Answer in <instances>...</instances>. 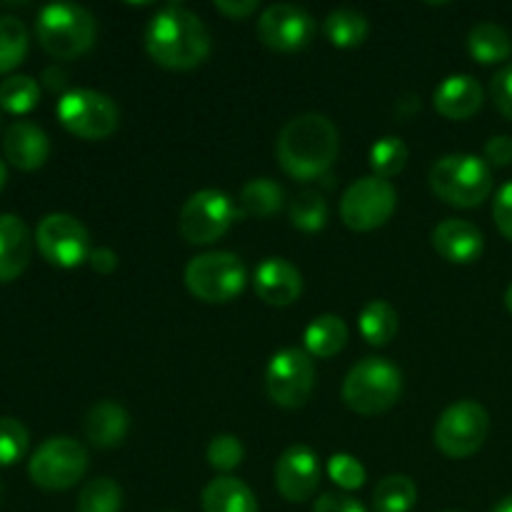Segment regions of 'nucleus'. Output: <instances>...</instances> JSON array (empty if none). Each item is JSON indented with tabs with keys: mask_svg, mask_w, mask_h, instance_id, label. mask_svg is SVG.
Instances as JSON below:
<instances>
[{
	"mask_svg": "<svg viewBox=\"0 0 512 512\" xmlns=\"http://www.w3.org/2000/svg\"><path fill=\"white\" fill-rule=\"evenodd\" d=\"M243 445L235 435H215L208 445V463L220 473H230L243 463Z\"/></svg>",
	"mask_w": 512,
	"mask_h": 512,
	"instance_id": "nucleus-35",
	"label": "nucleus"
},
{
	"mask_svg": "<svg viewBox=\"0 0 512 512\" xmlns=\"http://www.w3.org/2000/svg\"><path fill=\"white\" fill-rule=\"evenodd\" d=\"M275 153L290 178L313 180L338 158V128L320 113L295 115L280 130Z\"/></svg>",
	"mask_w": 512,
	"mask_h": 512,
	"instance_id": "nucleus-2",
	"label": "nucleus"
},
{
	"mask_svg": "<svg viewBox=\"0 0 512 512\" xmlns=\"http://www.w3.org/2000/svg\"><path fill=\"white\" fill-rule=\"evenodd\" d=\"M505 305H508L510 315H512V285L508 288V293H505Z\"/></svg>",
	"mask_w": 512,
	"mask_h": 512,
	"instance_id": "nucleus-45",
	"label": "nucleus"
},
{
	"mask_svg": "<svg viewBox=\"0 0 512 512\" xmlns=\"http://www.w3.org/2000/svg\"><path fill=\"white\" fill-rule=\"evenodd\" d=\"M395 205H398V193L390 180L370 175L345 190L340 200V218L350 230L368 233L388 223L390 215L395 213Z\"/></svg>",
	"mask_w": 512,
	"mask_h": 512,
	"instance_id": "nucleus-11",
	"label": "nucleus"
},
{
	"mask_svg": "<svg viewBox=\"0 0 512 512\" xmlns=\"http://www.w3.org/2000/svg\"><path fill=\"white\" fill-rule=\"evenodd\" d=\"M320 483L318 455L305 445H293L275 465V488L288 503H305L313 498Z\"/></svg>",
	"mask_w": 512,
	"mask_h": 512,
	"instance_id": "nucleus-15",
	"label": "nucleus"
},
{
	"mask_svg": "<svg viewBox=\"0 0 512 512\" xmlns=\"http://www.w3.org/2000/svg\"><path fill=\"white\" fill-rule=\"evenodd\" d=\"M490 95L495 100V108L512 120V63L495 73L493 83H490Z\"/></svg>",
	"mask_w": 512,
	"mask_h": 512,
	"instance_id": "nucleus-37",
	"label": "nucleus"
},
{
	"mask_svg": "<svg viewBox=\"0 0 512 512\" xmlns=\"http://www.w3.org/2000/svg\"><path fill=\"white\" fill-rule=\"evenodd\" d=\"M3 148L10 163L15 168L35 170L48 160L50 140L43 128H38L30 120H15L8 125L3 135Z\"/></svg>",
	"mask_w": 512,
	"mask_h": 512,
	"instance_id": "nucleus-18",
	"label": "nucleus"
},
{
	"mask_svg": "<svg viewBox=\"0 0 512 512\" xmlns=\"http://www.w3.org/2000/svg\"><path fill=\"white\" fill-rule=\"evenodd\" d=\"M290 220H293L295 228L305 230V233L323 230L328 223V203L315 190H303L290 203Z\"/></svg>",
	"mask_w": 512,
	"mask_h": 512,
	"instance_id": "nucleus-31",
	"label": "nucleus"
},
{
	"mask_svg": "<svg viewBox=\"0 0 512 512\" xmlns=\"http://www.w3.org/2000/svg\"><path fill=\"white\" fill-rule=\"evenodd\" d=\"M328 473L343 490H358L365 485V468L353 455H333L328 463Z\"/></svg>",
	"mask_w": 512,
	"mask_h": 512,
	"instance_id": "nucleus-36",
	"label": "nucleus"
},
{
	"mask_svg": "<svg viewBox=\"0 0 512 512\" xmlns=\"http://www.w3.org/2000/svg\"><path fill=\"white\" fill-rule=\"evenodd\" d=\"M128 425L130 418L123 405L113 403V400H100L85 418V435L98 448H115L128 435Z\"/></svg>",
	"mask_w": 512,
	"mask_h": 512,
	"instance_id": "nucleus-21",
	"label": "nucleus"
},
{
	"mask_svg": "<svg viewBox=\"0 0 512 512\" xmlns=\"http://www.w3.org/2000/svg\"><path fill=\"white\" fill-rule=\"evenodd\" d=\"M240 218H243V213H240V208L228 193L205 188L185 200L183 210H180L178 228L188 243L208 245L223 238L233 228L235 220Z\"/></svg>",
	"mask_w": 512,
	"mask_h": 512,
	"instance_id": "nucleus-7",
	"label": "nucleus"
},
{
	"mask_svg": "<svg viewBox=\"0 0 512 512\" xmlns=\"http://www.w3.org/2000/svg\"><path fill=\"white\" fill-rule=\"evenodd\" d=\"M283 188L270 178H255L240 190V213L253 218H270L283 205Z\"/></svg>",
	"mask_w": 512,
	"mask_h": 512,
	"instance_id": "nucleus-25",
	"label": "nucleus"
},
{
	"mask_svg": "<svg viewBox=\"0 0 512 512\" xmlns=\"http://www.w3.org/2000/svg\"><path fill=\"white\" fill-rule=\"evenodd\" d=\"M43 80L50 85V88H63V85H65V73L53 65V68H45L43 70Z\"/></svg>",
	"mask_w": 512,
	"mask_h": 512,
	"instance_id": "nucleus-43",
	"label": "nucleus"
},
{
	"mask_svg": "<svg viewBox=\"0 0 512 512\" xmlns=\"http://www.w3.org/2000/svg\"><path fill=\"white\" fill-rule=\"evenodd\" d=\"M348 343V325L340 315H320L305 330V350L315 358H333Z\"/></svg>",
	"mask_w": 512,
	"mask_h": 512,
	"instance_id": "nucleus-23",
	"label": "nucleus"
},
{
	"mask_svg": "<svg viewBox=\"0 0 512 512\" xmlns=\"http://www.w3.org/2000/svg\"><path fill=\"white\" fill-rule=\"evenodd\" d=\"M360 333L370 345H388L398 333V313L388 300H370L360 313Z\"/></svg>",
	"mask_w": 512,
	"mask_h": 512,
	"instance_id": "nucleus-27",
	"label": "nucleus"
},
{
	"mask_svg": "<svg viewBox=\"0 0 512 512\" xmlns=\"http://www.w3.org/2000/svg\"><path fill=\"white\" fill-rule=\"evenodd\" d=\"M30 260L28 225L15 213H0V280L18 278Z\"/></svg>",
	"mask_w": 512,
	"mask_h": 512,
	"instance_id": "nucleus-20",
	"label": "nucleus"
},
{
	"mask_svg": "<svg viewBox=\"0 0 512 512\" xmlns=\"http://www.w3.org/2000/svg\"><path fill=\"white\" fill-rule=\"evenodd\" d=\"M493 512H512V495H510V498L500 500V503L493 508Z\"/></svg>",
	"mask_w": 512,
	"mask_h": 512,
	"instance_id": "nucleus-44",
	"label": "nucleus"
},
{
	"mask_svg": "<svg viewBox=\"0 0 512 512\" xmlns=\"http://www.w3.org/2000/svg\"><path fill=\"white\" fill-rule=\"evenodd\" d=\"M468 50L478 63L493 65L503 63L512 53V40L508 30L495 23H480L470 30Z\"/></svg>",
	"mask_w": 512,
	"mask_h": 512,
	"instance_id": "nucleus-24",
	"label": "nucleus"
},
{
	"mask_svg": "<svg viewBox=\"0 0 512 512\" xmlns=\"http://www.w3.org/2000/svg\"><path fill=\"white\" fill-rule=\"evenodd\" d=\"M58 118L73 135L85 140H103L118 128V105L105 93L75 88L58 100Z\"/></svg>",
	"mask_w": 512,
	"mask_h": 512,
	"instance_id": "nucleus-10",
	"label": "nucleus"
},
{
	"mask_svg": "<svg viewBox=\"0 0 512 512\" xmlns=\"http://www.w3.org/2000/svg\"><path fill=\"white\" fill-rule=\"evenodd\" d=\"M145 50L163 68L190 70L208 58L210 33L198 15L183 5L170 3L150 18Z\"/></svg>",
	"mask_w": 512,
	"mask_h": 512,
	"instance_id": "nucleus-1",
	"label": "nucleus"
},
{
	"mask_svg": "<svg viewBox=\"0 0 512 512\" xmlns=\"http://www.w3.org/2000/svg\"><path fill=\"white\" fill-rule=\"evenodd\" d=\"M35 30H38L40 45L53 58H78L93 45L95 18L83 5L50 3L40 10Z\"/></svg>",
	"mask_w": 512,
	"mask_h": 512,
	"instance_id": "nucleus-4",
	"label": "nucleus"
},
{
	"mask_svg": "<svg viewBox=\"0 0 512 512\" xmlns=\"http://www.w3.org/2000/svg\"><path fill=\"white\" fill-rule=\"evenodd\" d=\"M0 495H3V485H0Z\"/></svg>",
	"mask_w": 512,
	"mask_h": 512,
	"instance_id": "nucleus-47",
	"label": "nucleus"
},
{
	"mask_svg": "<svg viewBox=\"0 0 512 512\" xmlns=\"http://www.w3.org/2000/svg\"><path fill=\"white\" fill-rule=\"evenodd\" d=\"M123 490L110 478H95L80 490L78 512H120Z\"/></svg>",
	"mask_w": 512,
	"mask_h": 512,
	"instance_id": "nucleus-30",
	"label": "nucleus"
},
{
	"mask_svg": "<svg viewBox=\"0 0 512 512\" xmlns=\"http://www.w3.org/2000/svg\"><path fill=\"white\" fill-rule=\"evenodd\" d=\"M313 512H368V510H365L358 500L350 498V495L325 493L318 498Z\"/></svg>",
	"mask_w": 512,
	"mask_h": 512,
	"instance_id": "nucleus-39",
	"label": "nucleus"
},
{
	"mask_svg": "<svg viewBox=\"0 0 512 512\" xmlns=\"http://www.w3.org/2000/svg\"><path fill=\"white\" fill-rule=\"evenodd\" d=\"M418 503V488L408 475H388L378 483L373 493V505L378 512H410Z\"/></svg>",
	"mask_w": 512,
	"mask_h": 512,
	"instance_id": "nucleus-28",
	"label": "nucleus"
},
{
	"mask_svg": "<svg viewBox=\"0 0 512 512\" xmlns=\"http://www.w3.org/2000/svg\"><path fill=\"white\" fill-rule=\"evenodd\" d=\"M28 53V28L18 15H0V73L15 68Z\"/></svg>",
	"mask_w": 512,
	"mask_h": 512,
	"instance_id": "nucleus-29",
	"label": "nucleus"
},
{
	"mask_svg": "<svg viewBox=\"0 0 512 512\" xmlns=\"http://www.w3.org/2000/svg\"><path fill=\"white\" fill-rule=\"evenodd\" d=\"M38 248L60 268H75L90 258V235L78 218L68 213H50L38 223Z\"/></svg>",
	"mask_w": 512,
	"mask_h": 512,
	"instance_id": "nucleus-13",
	"label": "nucleus"
},
{
	"mask_svg": "<svg viewBox=\"0 0 512 512\" xmlns=\"http://www.w3.org/2000/svg\"><path fill=\"white\" fill-rule=\"evenodd\" d=\"M203 512H258V500L248 485L223 475L203 490Z\"/></svg>",
	"mask_w": 512,
	"mask_h": 512,
	"instance_id": "nucleus-22",
	"label": "nucleus"
},
{
	"mask_svg": "<svg viewBox=\"0 0 512 512\" xmlns=\"http://www.w3.org/2000/svg\"><path fill=\"white\" fill-rule=\"evenodd\" d=\"M38 98L40 88L30 75L15 73L0 83V105L10 110V113H25V110H30L38 103Z\"/></svg>",
	"mask_w": 512,
	"mask_h": 512,
	"instance_id": "nucleus-33",
	"label": "nucleus"
},
{
	"mask_svg": "<svg viewBox=\"0 0 512 512\" xmlns=\"http://www.w3.org/2000/svg\"><path fill=\"white\" fill-rule=\"evenodd\" d=\"M483 245V233L468 220L450 218L433 230V248L450 263H475L483 255Z\"/></svg>",
	"mask_w": 512,
	"mask_h": 512,
	"instance_id": "nucleus-17",
	"label": "nucleus"
},
{
	"mask_svg": "<svg viewBox=\"0 0 512 512\" xmlns=\"http://www.w3.org/2000/svg\"><path fill=\"white\" fill-rule=\"evenodd\" d=\"M485 160L498 168H505V165L512 163V138L510 135H495V138L488 140L485 145Z\"/></svg>",
	"mask_w": 512,
	"mask_h": 512,
	"instance_id": "nucleus-40",
	"label": "nucleus"
},
{
	"mask_svg": "<svg viewBox=\"0 0 512 512\" xmlns=\"http://www.w3.org/2000/svg\"><path fill=\"white\" fill-rule=\"evenodd\" d=\"M315 33L313 15L293 3H278L263 10L258 20V38L278 53L305 48Z\"/></svg>",
	"mask_w": 512,
	"mask_h": 512,
	"instance_id": "nucleus-14",
	"label": "nucleus"
},
{
	"mask_svg": "<svg viewBox=\"0 0 512 512\" xmlns=\"http://www.w3.org/2000/svg\"><path fill=\"white\" fill-rule=\"evenodd\" d=\"M433 103L443 118L468 120L483 108V88L473 75H450L438 85Z\"/></svg>",
	"mask_w": 512,
	"mask_h": 512,
	"instance_id": "nucleus-19",
	"label": "nucleus"
},
{
	"mask_svg": "<svg viewBox=\"0 0 512 512\" xmlns=\"http://www.w3.org/2000/svg\"><path fill=\"white\" fill-rule=\"evenodd\" d=\"M490 430V415L475 400H460L440 415L435 425V445L448 458H470L483 448Z\"/></svg>",
	"mask_w": 512,
	"mask_h": 512,
	"instance_id": "nucleus-9",
	"label": "nucleus"
},
{
	"mask_svg": "<svg viewBox=\"0 0 512 512\" xmlns=\"http://www.w3.org/2000/svg\"><path fill=\"white\" fill-rule=\"evenodd\" d=\"M88 470V450L68 435L48 438L30 455L28 473L45 490L73 488Z\"/></svg>",
	"mask_w": 512,
	"mask_h": 512,
	"instance_id": "nucleus-8",
	"label": "nucleus"
},
{
	"mask_svg": "<svg viewBox=\"0 0 512 512\" xmlns=\"http://www.w3.org/2000/svg\"><path fill=\"white\" fill-rule=\"evenodd\" d=\"M255 293L268 305L285 308L303 293V275L285 258H268L255 270Z\"/></svg>",
	"mask_w": 512,
	"mask_h": 512,
	"instance_id": "nucleus-16",
	"label": "nucleus"
},
{
	"mask_svg": "<svg viewBox=\"0 0 512 512\" xmlns=\"http://www.w3.org/2000/svg\"><path fill=\"white\" fill-rule=\"evenodd\" d=\"M405 163H408V145L395 135L378 140L370 150V168H373L375 178H393L405 168Z\"/></svg>",
	"mask_w": 512,
	"mask_h": 512,
	"instance_id": "nucleus-32",
	"label": "nucleus"
},
{
	"mask_svg": "<svg viewBox=\"0 0 512 512\" xmlns=\"http://www.w3.org/2000/svg\"><path fill=\"white\" fill-rule=\"evenodd\" d=\"M3 183H5V163L0 160V188H3Z\"/></svg>",
	"mask_w": 512,
	"mask_h": 512,
	"instance_id": "nucleus-46",
	"label": "nucleus"
},
{
	"mask_svg": "<svg viewBox=\"0 0 512 512\" xmlns=\"http://www.w3.org/2000/svg\"><path fill=\"white\" fill-rule=\"evenodd\" d=\"M430 188L455 208H478L493 190V173L478 155H443L430 168Z\"/></svg>",
	"mask_w": 512,
	"mask_h": 512,
	"instance_id": "nucleus-3",
	"label": "nucleus"
},
{
	"mask_svg": "<svg viewBox=\"0 0 512 512\" xmlns=\"http://www.w3.org/2000/svg\"><path fill=\"white\" fill-rule=\"evenodd\" d=\"M215 8L223 15H228V18L243 20L258 10V3L255 0H215Z\"/></svg>",
	"mask_w": 512,
	"mask_h": 512,
	"instance_id": "nucleus-41",
	"label": "nucleus"
},
{
	"mask_svg": "<svg viewBox=\"0 0 512 512\" xmlns=\"http://www.w3.org/2000/svg\"><path fill=\"white\" fill-rule=\"evenodd\" d=\"M493 218L500 233L508 240H512V180L500 188L498 198H495L493 203Z\"/></svg>",
	"mask_w": 512,
	"mask_h": 512,
	"instance_id": "nucleus-38",
	"label": "nucleus"
},
{
	"mask_svg": "<svg viewBox=\"0 0 512 512\" xmlns=\"http://www.w3.org/2000/svg\"><path fill=\"white\" fill-rule=\"evenodd\" d=\"M325 35L333 45L338 48H358L365 38H368V18L358 10L350 8H340L333 10V13L325 18Z\"/></svg>",
	"mask_w": 512,
	"mask_h": 512,
	"instance_id": "nucleus-26",
	"label": "nucleus"
},
{
	"mask_svg": "<svg viewBox=\"0 0 512 512\" xmlns=\"http://www.w3.org/2000/svg\"><path fill=\"white\" fill-rule=\"evenodd\" d=\"M315 383V365L300 348H285L273 355L265 370L268 398L280 408H300L308 403Z\"/></svg>",
	"mask_w": 512,
	"mask_h": 512,
	"instance_id": "nucleus-12",
	"label": "nucleus"
},
{
	"mask_svg": "<svg viewBox=\"0 0 512 512\" xmlns=\"http://www.w3.org/2000/svg\"><path fill=\"white\" fill-rule=\"evenodd\" d=\"M28 443V428L20 420L3 415L0 418V465H10L23 458L25 450H28Z\"/></svg>",
	"mask_w": 512,
	"mask_h": 512,
	"instance_id": "nucleus-34",
	"label": "nucleus"
},
{
	"mask_svg": "<svg viewBox=\"0 0 512 512\" xmlns=\"http://www.w3.org/2000/svg\"><path fill=\"white\" fill-rule=\"evenodd\" d=\"M245 280V265L228 250L195 255L185 268V285L203 303H228L243 293Z\"/></svg>",
	"mask_w": 512,
	"mask_h": 512,
	"instance_id": "nucleus-6",
	"label": "nucleus"
},
{
	"mask_svg": "<svg viewBox=\"0 0 512 512\" xmlns=\"http://www.w3.org/2000/svg\"><path fill=\"white\" fill-rule=\"evenodd\" d=\"M403 393V375L383 358H365L343 383V400L353 413L378 415L393 408Z\"/></svg>",
	"mask_w": 512,
	"mask_h": 512,
	"instance_id": "nucleus-5",
	"label": "nucleus"
},
{
	"mask_svg": "<svg viewBox=\"0 0 512 512\" xmlns=\"http://www.w3.org/2000/svg\"><path fill=\"white\" fill-rule=\"evenodd\" d=\"M88 260H90V268H93L95 273L110 275L115 268H118V255H115L110 248L90 250V258Z\"/></svg>",
	"mask_w": 512,
	"mask_h": 512,
	"instance_id": "nucleus-42",
	"label": "nucleus"
}]
</instances>
